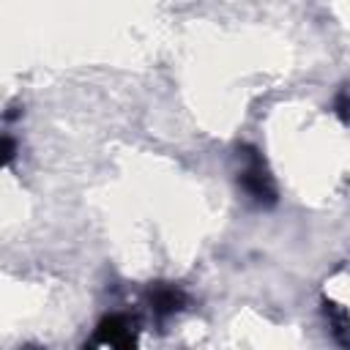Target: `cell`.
<instances>
[{
  "label": "cell",
  "instance_id": "6da1fadb",
  "mask_svg": "<svg viewBox=\"0 0 350 350\" xmlns=\"http://www.w3.org/2000/svg\"><path fill=\"white\" fill-rule=\"evenodd\" d=\"M243 159H246V167L241 170V175H238V183H241V189L252 197V202L254 205H260V208H271L273 202H276V186H273V178L268 175V170H265V164H262V159H260V153L254 150V148H243Z\"/></svg>",
  "mask_w": 350,
  "mask_h": 350
},
{
  "label": "cell",
  "instance_id": "7a4b0ae2",
  "mask_svg": "<svg viewBox=\"0 0 350 350\" xmlns=\"http://www.w3.org/2000/svg\"><path fill=\"white\" fill-rule=\"evenodd\" d=\"M93 345H109V347H131L137 345V331H134V320H129L126 314H109L98 323Z\"/></svg>",
  "mask_w": 350,
  "mask_h": 350
},
{
  "label": "cell",
  "instance_id": "3957f363",
  "mask_svg": "<svg viewBox=\"0 0 350 350\" xmlns=\"http://www.w3.org/2000/svg\"><path fill=\"white\" fill-rule=\"evenodd\" d=\"M148 304H150V312L156 317H170L175 312H180L186 306V293L175 284H167V282H159L148 290Z\"/></svg>",
  "mask_w": 350,
  "mask_h": 350
},
{
  "label": "cell",
  "instance_id": "277c9868",
  "mask_svg": "<svg viewBox=\"0 0 350 350\" xmlns=\"http://www.w3.org/2000/svg\"><path fill=\"white\" fill-rule=\"evenodd\" d=\"M323 309H325V317H328V323H331V331H334L336 342L350 347V317H347V312L339 309L336 304H325Z\"/></svg>",
  "mask_w": 350,
  "mask_h": 350
},
{
  "label": "cell",
  "instance_id": "5b68a950",
  "mask_svg": "<svg viewBox=\"0 0 350 350\" xmlns=\"http://www.w3.org/2000/svg\"><path fill=\"white\" fill-rule=\"evenodd\" d=\"M334 109H336V115H339L342 120H347V123H350V96H347L345 90L336 96V101H334Z\"/></svg>",
  "mask_w": 350,
  "mask_h": 350
},
{
  "label": "cell",
  "instance_id": "8992f818",
  "mask_svg": "<svg viewBox=\"0 0 350 350\" xmlns=\"http://www.w3.org/2000/svg\"><path fill=\"white\" fill-rule=\"evenodd\" d=\"M14 156H16V142L5 134V139H3V164H11Z\"/></svg>",
  "mask_w": 350,
  "mask_h": 350
}]
</instances>
